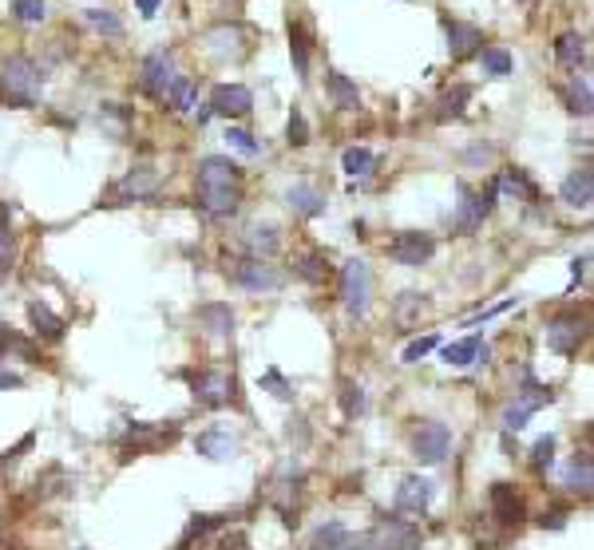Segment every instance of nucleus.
Here are the masks:
<instances>
[{
	"label": "nucleus",
	"mask_w": 594,
	"mask_h": 550,
	"mask_svg": "<svg viewBox=\"0 0 594 550\" xmlns=\"http://www.w3.org/2000/svg\"><path fill=\"white\" fill-rule=\"evenodd\" d=\"M198 206L210 218H230L242 206V167L222 154H206L198 162Z\"/></svg>",
	"instance_id": "nucleus-1"
},
{
	"label": "nucleus",
	"mask_w": 594,
	"mask_h": 550,
	"mask_svg": "<svg viewBox=\"0 0 594 550\" xmlns=\"http://www.w3.org/2000/svg\"><path fill=\"white\" fill-rule=\"evenodd\" d=\"M44 91V68L32 56H8L0 68V99L8 107H36Z\"/></svg>",
	"instance_id": "nucleus-2"
},
{
	"label": "nucleus",
	"mask_w": 594,
	"mask_h": 550,
	"mask_svg": "<svg viewBox=\"0 0 594 550\" xmlns=\"http://www.w3.org/2000/svg\"><path fill=\"white\" fill-rule=\"evenodd\" d=\"M496 198H499L496 179H491L483 190H472L468 182H460V206H456V230H460V234L480 230V226H483V218H488V214H491V206H496Z\"/></svg>",
	"instance_id": "nucleus-3"
},
{
	"label": "nucleus",
	"mask_w": 594,
	"mask_h": 550,
	"mask_svg": "<svg viewBox=\"0 0 594 550\" xmlns=\"http://www.w3.org/2000/svg\"><path fill=\"white\" fill-rule=\"evenodd\" d=\"M341 301L353 317H364L369 313V301H372V273H369V262L353 258L345 262L341 270Z\"/></svg>",
	"instance_id": "nucleus-4"
},
{
	"label": "nucleus",
	"mask_w": 594,
	"mask_h": 550,
	"mask_svg": "<svg viewBox=\"0 0 594 550\" xmlns=\"http://www.w3.org/2000/svg\"><path fill=\"white\" fill-rule=\"evenodd\" d=\"M582 341H587V317H579V313H563V317L547 321V348H551V353L574 356Z\"/></svg>",
	"instance_id": "nucleus-5"
},
{
	"label": "nucleus",
	"mask_w": 594,
	"mask_h": 550,
	"mask_svg": "<svg viewBox=\"0 0 594 550\" xmlns=\"http://www.w3.org/2000/svg\"><path fill=\"white\" fill-rule=\"evenodd\" d=\"M385 254L397 265H408V270H416V265H424L428 258L436 254V238L432 234H420V230H405L397 234L392 242L385 246Z\"/></svg>",
	"instance_id": "nucleus-6"
},
{
	"label": "nucleus",
	"mask_w": 594,
	"mask_h": 550,
	"mask_svg": "<svg viewBox=\"0 0 594 550\" xmlns=\"http://www.w3.org/2000/svg\"><path fill=\"white\" fill-rule=\"evenodd\" d=\"M226 273H230L234 286L250 289V293H273L281 286V273L273 270V265H266L262 258H246V262H234L226 265Z\"/></svg>",
	"instance_id": "nucleus-7"
},
{
	"label": "nucleus",
	"mask_w": 594,
	"mask_h": 550,
	"mask_svg": "<svg viewBox=\"0 0 594 550\" xmlns=\"http://www.w3.org/2000/svg\"><path fill=\"white\" fill-rule=\"evenodd\" d=\"M210 115H222V119H242L254 112V96L246 84H218L210 91Z\"/></svg>",
	"instance_id": "nucleus-8"
},
{
	"label": "nucleus",
	"mask_w": 594,
	"mask_h": 550,
	"mask_svg": "<svg viewBox=\"0 0 594 550\" xmlns=\"http://www.w3.org/2000/svg\"><path fill=\"white\" fill-rule=\"evenodd\" d=\"M424 546V535H420V527L405 519H389L377 527V535H372V550H420Z\"/></svg>",
	"instance_id": "nucleus-9"
},
{
	"label": "nucleus",
	"mask_w": 594,
	"mask_h": 550,
	"mask_svg": "<svg viewBox=\"0 0 594 550\" xmlns=\"http://www.w3.org/2000/svg\"><path fill=\"white\" fill-rule=\"evenodd\" d=\"M175 84V68H171L167 52H151L139 68V88L147 91L151 99H167V88Z\"/></svg>",
	"instance_id": "nucleus-10"
},
{
	"label": "nucleus",
	"mask_w": 594,
	"mask_h": 550,
	"mask_svg": "<svg viewBox=\"0 0 594 550\" xmlns=\"http://www.w3.org/2000/svg\"><path fill=\"white\" fill-rule=\"evenodd\" d=\"M448 447H452V432H448L444 424H420L416 428V436H413V452H416V460L420 463H440L444 455H448Z\"/></svg>",
	"instance_id": "nucleus-11"
},
{
	"label": "nucleus",
	"mask_w": 594,
	"mask_h": 550,
	"mask_svg": "<svg viewBox=\"0 0 594 550\" xmlns=\"http://www.w3.org/2000/svg\"><path fill=\"white\" fill-rule=\"evenodd\" d=\"M155 195H159V171L155 167H131L127 179L115 187L119 203H143V198H155Z\"/></svg>",
	"instance_id": "nucleus-12"
},
{
	"label": "nucleus",
	"mask_w": 594,
	"mask_h": 550,
	"mask_svg": "<svg viewBox=\"0 0 594 550\" xmlns=\"http://www.w3.org/2000/svg\"><path fill=\"white\" fill-rule=\"evenodd\" d=\"M190 392H195V400L203 408H222V404H230V377H226V372L206 369V372H198V377L190 380Z\"/></svg>",
	"instance_id": "nucleus-13"
},
{
	"label": "nucleus",
	"mask_w": 594,
	"mask_h": 550,
	"mask_svg": "<svg viewBox=\"0 0 594 550\" xmlns=\"http://www.w3.org/2000/svg\"><path fill=\"white\" fill-rule=\"evenodd\" d=\"M444 32H448V52L452 60H472L475 52H483V32L468 21H448L444 16Z\"/></svg>",
	"instance_id": "nucleus-14"
},
{
	"label": "nucleus",
	"mask_w": 594,
	"mask_h": 550,
	"mask_svg": "<svg viewBox=\"0 0 594 550\" xmlns=\"http://www.w3.org/2000/svg\"><path fill=\"white\" fill-rule=\"evenodd\" d=\"M488 503H491V519L504 522V527H519V522L527 519L523 499L515 495V488H511V483H496V488L488 491Z\"/></svg>",
	"instance_id": "nucleus-15"
},
{
	"label": "nucleus",
	"mask_w": 594,
	"mask_h": 550,
	"mask_svg": "<svg viewBox=\"0 0 594 550\" xmlns=\"http://www.w3.org/2000/svg\"><path fill=\"white\" fill-rule=\"evenodd\" d=\"M559 198H563L566 206H574V210H587L590 198H594V174H590V167H579V171L566 174L563 187H559Z\"/></svg>",
	"instance_id": "nucleus-16"
},
{
	"label": "nucleus",
	"mask_w": 594,
	"mask_h": 550,
	"mask_svg": "<svg viewBox=\"0 0 594 550\" xmlns=\"http://www.w3.org/2000/svg\"><path fill=\"white\" fill-rule=\"evenodd\" d=\"M432 495H436V483H432V479L408 475V479L400 483V491H397V507H400V511H413V515H420V511H428Z\"/></svg>",
	"instance_id": "nucleus-17"
},
{
	"label": "nucleus",
	"mask_w": 594,
	"mask_h": 550,
	"mask_svg": "<svg viewBox=\"0 0 594 550\" xmlns=\"http://www.w3.org/2000/svg\"><path fill=\"white\" fill-rule=\"evenodd\" d=\"M309 48H314V21L297 16V21H289V52H294V68L301 79L309 71Z\"/></svg>",
	"instance_id": "nucleus-18"
},
{
	"label": "nucleus",
	"mask_w": 594,
	"mask_h": 550,
	"mask_svg": "<svg viewBox=\"0 0 594 550\" xmlns=\"http://www.w3.org/2000/svg\"><path fill=\"white\" fill-rule=\"evenodd\" d=\"M286 203H289V210H294L297 218L325 214V195L317 187H309V182H294V187L286 190Z\"/></svg>",
	"instance_id": "nucleus-19"
},
{
	"label": "nucleus",
	"mask_w": 594,
	"mask_h": 550,
	"mask_svg": "<svg viewBox=\"0 0 594 550\" xmlns=\"http://www.w3.org/2000/svg\"><path fill=\"white\" fill-rule=\"evenodd\" d=\"M491 348L480 341V337H464V341H452L444 345V364H452V369H468L475 361H488Z\"/></svg>",
	"instance_id": "nucleus-20"
},
{
	"label": "nucleus",
	"mask_w": 594,
	"mask_h": 550,
	"mask_svg": "<svg viewBox=\"0 0 594 550\" xmlns=\"http://www.w3.org/2000/svg\"><path fill=\"white\" fill-rule=\"evenodd\" d=\"M246 250H250V258H273V254L281 250V234H278V226H270V222H258V226H250L246 230Z\"/></svg>",
	"instance_id": "nucleus-21"
},
{
	"label": "nucleus",
	"mask_w": 594,
	"mask_h": 550,
	"mask_svg": "<svg viewBox=\"0 0 594 550\" xmlns=\"http://www.w3.org/2000/svg\"><path fill=\"white\" fill-rule=\"evenodd\" d=\"M325 91H329V99H333V107H341V112H356V107H361V91H356V84H349V76H341V71H325Z\"/></svg>",
	"instance_id": "nucleus-22"
},
{
	"label": "nucleus",
	"mask_w": 594,
	"mask_h": 550,
	"mask_svg": "<svg viewBox=\"0 0 594 550\" xmlns=\"http://www.w3.org/2000/svg\"><path fill=\"white\" fill-rule=\"evenodd\" d=\"M428 305H432V301H428L424 293H400L397 305H392V317H397L400 329H416L420 317L428 313Z\"/></svg>",
	"instance_id": "nucleus-23"
},
{
	"label": "nucleus",
	"mask_w": 594,
	"mask_h": 550,
	"mask_svg": "<svg viewBox=\"0 0 594 550\" xmlns=\"http://www.w3.org/2000/svg\"><path fill=\"white\" fill-rule=\"evenodd\" d=\"M294 273L301 281H309V286H325L333 270H329V258L322 250H309V254H297L294 258Z\"/></svg>",
	"instance_id": "nucleus-24"
},
{
	"label": "nucleus",
	"mask_w": 594,
	"mask_h": 550,
	"mask_svg": "<svg viewBox=\"0 0 594 550\" xmlns=\"http://www.w3.org/2000/svg\"><path fill=\"white\" fill-rule=\"evenodd\" d=\"M555 60H559L563 68H574V71H579L582 63H587V36L563 32L559 40H555Z\"/></svg>",
	"instance_id": "nucleus-25"
},
{
	"label": "nucleus",
	"mask_w": 594,
	"mask_h": 550,
	"mask_svg": "<svg viewBox=\"0 0 594 550\" xmlns=\"http://www.w3.org/2000/svg\"><path fill=\"white\" fill-rule=\"evenodd\" d=\"M16 262V238H13V206L0 203V281L13 273Z\"/></svg>",
	"instance_id": "nucleus-26"
},
{
	"label": "nucleus",
	"mask_w": 594,
	"mask_h": 550,
	"mask_svg": "<svg viewBox=\"0 0 594 550\" xmlns=\"http://www.w3.org/2000/svg\"><path fill=\"white\" fill-rule=\"evenodd\" d=\"M29 317H32V325H36V337H44V341H63V317L52 313L44 301H32L29 305Z\"/></svg>",
	"instance_id": "nucleus-27"
},
{
	"label": "nucleus",
	"mask_w": 594,
	"mask_h": 550,
	"mask_svg": "<svg viewBox=\"0 0 594 550\" xmlns=\"http://www.w3.org/2000/svg\"><path fill=\"white\" fill-rule=\"evenodd\" d=\"M198 321H203L206 333H214V337H230L234 333V309L222 305V301H210V305L198 309Z\"/></svg>",
	"instance_id": "nucleus-28"
},
{
	"label": "nucleus",
	"mask_w": 594,
	"mask_h": 550,
	"mask_svg": "<svg viewBox=\"0 0 594 550\" xmlns=\"http://www.w3.org/2000/svg\"><path fill=\"white\" fill-rule=\"evenodd\" d=\"M353 546V535H349V527L345 522H325L322 530L314 535V543H309V550H349Z\"/></svg>",
	"instance_id": "nucleus-29"
},
{
	"label": "nucleus",
	"mask_w": 594,
	"mask_h": 550,
	"mask_svg": "<svg viewBox=\"0 0 594 550\" xmlns=\"http://www.w3.org/2000/svg\"><path fill=\"white\" fill-rule=\"evenodd\" d=\"M496 187H499V190H507V195H515V198H523V203H535V198H539L535 182L527 179V171H519V167H511V171L499 174Z\"/></svg>",
	"instance_id": "nucleus-30"
},
{
	"label": "nucleus",
	"mask_w": 594,
	"mask_h": 550,
	"mask_svg": "<svg viewBox=\"0 0 594 550\" xmlns=\"http://www.w3.org/2000/svg\"><path fill=\"white\" fill-rule=\"evenodd\" d=\"M563 99H566V112L571 115H590V79L587 76H574L571 84L563 88Z\"/></svg>",
	"instance_id": "nucleus-31"
},
{
	"label": "nucleus",
	"mask_w": 594,
	"mask_h": 550,
	"mask_svg": "<svg viewBox=\"0 0 594 550\" xmlns=\"http://www.w3.org/2000/svg\"><path fill=\"white\" fill-rule=\"evenodd\" d=\"M238 444L222 432H203L198 436V455H210V460H234Z\"/></svg>",
	"instance_id": "nucleus-32"
},
{
	"label": "nucleus",
	"mask_w": 594,
	"mask_h": 550,
	"mask_svg": "<svg viewBox=\"0 0 594 550\" xmlns=\"http://www.w3.org/2000/svg\"><path fill=\"white\" fill-rule=\"evenodd\" d=\"M8 353H13V356H21V361H36V356H40V353H36V345L32 341H24V337L21 333H16V329H8V325H0V356H8Z\"/></svg>",
	"instance_id": "nucleus-33"
},
{
	"label": "nucleus",
	"mask_w": 594,
	"mask_h": 550,
	"mask_svg": "<svg viewBox=\"0 0 594 550\" xmlns=\"http://www.w3.org/2000/svg\"><path fill=\"white\" fill-rule=\"evenodd\" d=\"M167 107H175L179 115H187L195 107V79L190 76H175V84L167 88Z\"/></svg>",
	"instance_id": "nucleus-34"
},
{
	"label": "nucleus",
	"mask_w": 594,
	"mask_h": 550,
	"mask_svg": "<svg viewBox=\"0 0 594 550\" xmlns=\"http://www.w3.org/2000/svg\"><path fill=\"white\" fill-rule=\"evenodd\" d=\"M468 99H472V88H468V84H456V88L440 99V107H436V119H440V123H448V119H460Z\"/></svg>",
	"instance_id": "nucleus-35"
},
{
	"label": "nucleus",
	"mask_w": 594,
	"mask_h": 550,
	"mask_svg": "<svg viewBox=\"0 0 594 550\" xmlns=\"http://www.w3.org/2000/svg\"><path fill=\"white\" fill-rule=\"evenodd\" d=\"M341 167H345V174H353V179H364V174L377 167V154L364 151V146H349L345 159H341Z\"/></svg>",
	"instance_id": "nucleus-36"
},
{
	"label": "nucleus",
	"mask_w": 594,
	"mask_h": 550,
	"mask_svg": "<svg viewBox=\"0 0 594 550\" xmlns=\"http://www.w3.org/2000/svg\"><path fill=\"white\" fill-rule=\"evenodd\" d=\"M480 63H483V71L488 76H511V52L507 48H483L480 52Z\"/></svg>",
	"instance_id": "nucleus-37"
},
{
	"label": "nucleus",
	"mask_w": 594,
	"mask_h": 550,
	"mask_svg": "<svg viewBox=\"0 0 594 550\" xmlns=\"http://www.w3.org/2000/svg\"><path fill=\"white\" fill-rule=\"evenodd\" d=\"M88 24H91L96 32H104V36H123V24H119V16L107 12V8H88Z\"/></svg>",
	"instance_id": "nucleus-38"
},
{
	"label": "nucleus",
	"mask_w": 594,
	"mask_h": 550,
	"mask_svg": "<svg viewBox=\"0 0 594 550\" xmlns=\"http://www.w3.org/2000/svg\"><path fill=\"white\" fill-rule=\"evenodd\" d=\"M13 16L21 24H40L48 16V4L44 0H13Z\"/></svg>",
	"instance_id": "nucleus-39"
},
{
	"label": "nucleus",
	"mask_w": 594,
	"mask_h": 550,
	"mask_svg": "<svg viewBox=\"0 0 594 550\" xmlns=\"http://www.w3.org/2000/svg\"><path fill=\"white\" fill-rule=\"evenodd\" d=\"M226 143H230V146H234V151H242V154H250V159H254V154H262V143H258V139H254V135H250V131H242V127H230V131H226Z\"/></svg>",
	"instance_id": "nucleus-40"
},
{
	"label": "nucleus",
	"mask_w": 594,
	"mask_h": 550,
	"mask_svg": "<svg viewBox=\"0 0 594 550\" xmlns=\"http://www.w3.org/2000/svg\"><path fill=\"white\" fill-rule=\"evenodd\" d=\"M566 488H574V491H590V460H587V455L571 463V471H566Z\"/></svg>",
	"instance_id": "nucleus-41"
},
{
	"label": "nucleus",
	"mask_w": 594,
	"mask_h": 550,
	"mask_svg": "<svg viewBox=\"0 0 594 550\" xmlns=\"http://www.w3.org/2000/svg\"><path fill=\"white\" fill-rule=\"evenodd\" d=\"M341 404H345V416H361L364 412V392L356 384H345L341 388Z\"/></svg>",
	"instance_id": "nucleus-42"
},
{
	"label": "nucleus",
	"mask_w": 594,
	"mask_h": 550,
	"mask_svg": "<svg viewBox=\"0 0 594 550\" xmlns=\"http://www.w3.org/2000/svg\"><path fill=\"white\" fill-rule=\"evenodd\" d=\"M436 345H440V337H420V341H413V345L405 348V364H416L420 356H428Z\"/></svg>",
	"instance_id": "nucleus-43"
},
{
	"label": "nucleus",
	"mask_w": 594,
	"mask_h": 550,
	"mask_svg": "<svg viewBox=\"0 0 594 550\" xmlns=\"http://www.w3.org/2000/svg\"><path fill=\"white\" fill-rule=\"evenodd\" d=\"M309 143V127H305V115L294 107V115H289V146H305Z\"/></svg>",
	"instance_id": "nucleus-44"
},
{
	"label": "nucleus",
	"mask_w": 594,
	"mask_h": 550,
	"mask_svg": "<svg viewBox=\"0 0 594 550\" xmlns=\"http://www.w3.org/2000/svg\"><path fill=\"white\" fill-rule=\"evenodd\" d=\"M527 420H531V412L519 408V404H511V408L504 412V428H507V432H519V428H527Z\"/></svg>",
	"instance_id": "nucleus-45"
},
{
	"label": "nucleus",
	"mask_w": 594,
	"mask_h": 550,
	"mask_svg": "<svg viewBox=\"0 0 594 550\" xmlns=\"http://www.w3.org/2000/svg\"><path fill=\"white\" fill-rule=\"evenodd\" d=\"M551 452H555V436H543V439H539V444H535V467H551Z\"/></svg>",
	"instance_id": "nucleus-46"
},
{
	"label": "nucleus",
	"mask_w": 594,
	"mask_h": 550,
	"mask_svg": "<svg viewBox=\"0 0 594 550\" xmlns=\"http://www.w3.org/2000/svg\"><path fill=\"white\" fill-rule=\"evenodd\" d=\"M218 550H250V543H246L242 530H234V535H226L222 543H218Z\"/></svg>",
	"instance_id": "nucleus-47"
},
{
	"label": "nucleus",
	"mask_w": 594,
	"mask_h": 550,
	"mask_svg": "<svg viewBox=\"0 0 594 550\" xmlns=\"http://www.w3.org/2000/svg\"><path fill=\"white\" fill-rule=\"evenodd\" d=\"M266 384H270V388H273V396H278V400H289V384L281 380L278 372H266Z\"/></svg>",
	"instance_id": "nucleus-48"
},
{
	"label": "nucleus",
	"mask_w": 594,
	"mask_h": 550,
	"mask_svg": "<svg viewBox=\"0 0 594 550\" xmlns=\"http://www.w3.org/2000/svg\"><path fill=\"white\" fill-rule=\"evenodd\" d=\"M21 377H16V372H8V369H0V388H21Z\"/></svg>",
	"instance_id": "nucleus-49"
},
{
	"label": "nucleus",
	"mask_w": 594,
	"mask_h": 550,
	"mask_svg": "<svg viewBox=\"0 0 594 550\" xmlns=\"http://www.w3.org/2000/svg\"><path fill=\"white\" fill-rule=\"evenodd\" d=\"M159 4H163V0H135V8H139L143 16H155V12H159Z\"/></svg>",
	"instance_id": "nucleus-50"
},
{
	"label": "nucleus",
	"mask_w": 594,
	"mask_h": 550,
	"mask_svg": "<svg viewBox=\"0 0 594 550\" xmlns=\"http://www.w3.org/2000/svg\"><path fill=\"white\" fill-rule=\"evenodd\" d=\"M238 4H242V0H238Z\"/></svg>",
	"instance_id": "nucleus-51"
}]
</instances>
